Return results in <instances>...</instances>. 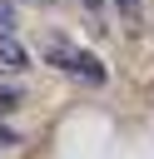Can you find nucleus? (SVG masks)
Listing matches in <instances>:
<instances>
[{"mask_svg": "<svg viewBox=\"0 0 154 159\" xmlns=\"http://www.w3.org/2000/svg\"><path fill=\"white\" fill-rule=\"evenodd\" d=\"M15 104H20V94H15V89H5V84H0V114H10V109H15Z\"/></svg>", "mask_w": 154, "mask_h": 159, "instance_id": "20e7f679", "label": "nucleus"}, {"mask_svg": "<svg viewBox=\"0 0 154 159\" xmlns=\"http://www.w3.org/2000/svg\"><path fill=\"white\" fill-rule=\"evenodd\" d=\"M25 65H30V50H25L20 40H15V30H10V25H0V70L20 75Z\"/></svg>", "mask_w": 154, "mask_h": 159, "instance_id": "f03ea898", "label": "nucleus"}, {"mask_svg": "<svg viewBox=\"0 0 154 159\" xmlns=\"http://www.w3.org/2000/svg\"><path fill=\"white\" fill-rule=\"evenodd\" d=\"M0 25H15V10H10L5 0H0Z\"/></svg>", "mask_w": 154, "mask_h": 159, "instance_id": "39448f33", "label": "nucleus"}, {"mask_svg": "<svg viewBox=\"0 0 154 159\" xmlns=\"http://www.w3.org/2000/svg\"><path fill=\"white\" fill-rule=\"evenodd\" d=\"M114 10H119L129 25H139V15H144V5H139V0H114Z\"/></svg>", "mask_w": 154, "mask_h": 159, "instance_id": "7ed1b4c3", "label": "nucleus"}, {"mask_svg": "<svg viewBox=\"0 0 154 159\" xmlns=\"http://www.w3.org/2000/svg\"><path fill=\"white\" fill-rule=\"evenodd\" d=\"M79 5H84V10H99V5H104V0H79Z\"/></svg>", "mask_w": 154, "mask_h": 159, "instance_id": "423d86ee", "label": "nucleus"}, {"mask_svg": "<svg viewBox=\"0 0 154 159\" xmlns=\"http://www.w3.org/2000/svg\"><path fill=\"white\" fill-rule=\"evenodd\" d=\"M45 60H50L60 75H70V80H79V84H89V89H99V84L109 80V70H104L89 50H79L70 35H50V40H45Z\"/></svg>", "mask_w": 154, "mask_h": 159, "instance_id": "f257e3e1", "label": "nucleus"}]
</instances>
